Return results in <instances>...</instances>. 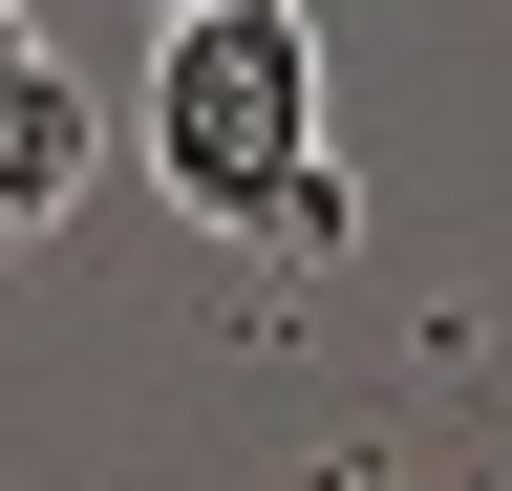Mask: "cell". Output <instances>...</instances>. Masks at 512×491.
Listing matches in <instances>:
<instances>
[{
	"instance_id": "277c9868",
	"label": "cell",
	"mask_w": 512,
	"mask_h": 491,
	"mask_svg": "<svg viewBox=\"0 0 512 491\" xmlns=\"http://www.w3.org/2000/svg\"><path fill=\"white\" fill-rule=\"evenodd\" d=\"M150 22H192V0H150Z\"/></svg>"
},
{
	"instance_id": "6da1fadb",
	"label": "cell",
	"mask_w": 512,
	"mask_h": 491,
	"mask_svg": "<svg viewBox=\"0 0 512 491\" xmlns=\"http://www.w3.org/2000/svg\"><path fill=\"white\" fill-rule=\"evenodd\" d=\"M128 150H150V193L192 235H235V257H342L363 235V193L320 171V22L299 0H192V22H150Z\"/></svg>"
},
{
	"instance_id": "3957f363",
	"label": "cell",
	"mask_w": 512,
	"mask_h": 491,
	"mask_svg": "<svg viewBox=\"0 0 512 491\" xmlns=\"http://www.w3.org/2000/svg\"><path fill=\"white\" fill-rule=\"evenodd\" d=\"M0 43H22V0H0Z\"/></svg>"
},
{
	"instance_id": "7a4b0ae2",
	"label": "cell",
	"mask_w": 512,
	"mask_h": 491,
	"mask_svg": "<svg viewBox=\"0 0 512 491\" xmlns=\"http://www.w3.org/2000/svg\"><path fill=\"white\" fill-rule=\"evenodd\" d=\"M107 171V129H86V86L43 65V43H0V257L22 235H64V193Z\"/></svg>"
}]
</instances>
